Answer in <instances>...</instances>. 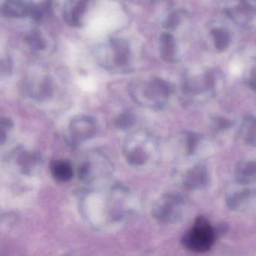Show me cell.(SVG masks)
<instances>
[{
  "label": "cell",
  "mask_w": 256,
  "mask_h": 256,
  "mask_svg": "<svg viewBox=\"0 0 256 256\" xmlns=\"http://www.w3.org/2000/svg\"><path fill=\"white\" fill-rule=\"evenodd\" d=\"M124 17L116 3L104 2L90 20L86 32L98 37L114 31L122 25Z\"/></svg>",
  "instance_id": "cell-1"
},
{
  "label": "cell",
  "mask_w": 256,
  "mask_h": 256,
  "mask_svg": "<svg viewBox=\"0 0 256 256\" xmlns=\"http://www.w3.org/2000/svg\"><path fill=\"white\" fill-rule=\"evenodd\" d=\"M216 237L214 228L207 218L200 216L182 237V244L189 250L204 252L210 250Z\"/></svg>",
  "instance_id": "cell-2"
},
{
  "label": "cell",
  "mask_w": 256,
  "mask_h": 256,
  "mask_svg": "<svg viewBox=\"0 0 256 256\" xmlns=\"http://www.w3.org/2000/svg\"><path fill=\"white\" fill-rule=\"evenodd\" d=\"M184 201L178 194L167 193L158 198L154 204L152 213L164 223L177 222L183 213Z\"/></svg>",
  "instance_id": "cell-3"
},
{
  "label": "cell",
  "mask_w": 256,
  "mask_h": 256,
  "mask_svg": "<svg viewBox=\"0 0 256 256\" xmlns=\"http://www.w3.org/2000/svg\"><path fill=\"white\" fill-rule=\"evenodd\" d=\"M149 140L147 135L134 134L128 138L124 144V152L126 159L135 166L143 165L149 159Z\"/></svg>",
  "instance_id": "cell-4"
},
{
  "label": "cell",
  "mask_w": 256,
  "mask_h": 256,
  "mask_svg": "<svg viewBox=\"0 0 256 256\" xmlns=\"http://www.w3.org/2000/svg\"><path fill=\"white\" fill-rule=\"evenodd\" d=\"M96 132V123L92 117L81 116L74 119L68 128V135L72 144H79L88 141Z\"/></svg>",
  "instance_id": "cell-5"
},
{
  "label": "cell",
  "mask_w": 256,
  "mask_h": 256,
  "mask_svg": "<svg viewBox=\"0 0 256 256\" xmlns=\"http://www.w3.org/2000/svg\"><path fill=\"white\" fill-rule=\"evenodd\" d=\"M31 0H7L0 8V15L6 18H21L31 15Z\"/></svg>",
  "instance_id": "cell-6"
},
{
  "label": "cell",
  "mask_w": 256,
  "mask_h": 256,
  "mask_svg": "<svg viewBox=\"0 0 256 256\" xmlns=\"http://www.w3.org/2000/svg\"><path fill=\"white\" fill-rule=\"evenodd\" d=\"M209 182V174L204 165L194 166L186 172L184 177V185L190 190H198L207 186Z\"/></svg>",
  "instance_id": "cell-7"
},
{
  "label": "cell",
  "mask_w": 256,
  "mask_h": 256,
  "mask_svg": "<svg viewBox=\"0 0 256 256\" xmlns=\"http://www.w3.org/2000/svg\"><path fill=\"white\" fill-rule=\"evenodd\" d=\"M236 180L238 183L243 186L256 183V161L244 160L239 162L236 168Z\"/></svg>",
  "instance_id": "cell-8"
},
{
  "label": "cell",
  "mask_w": 256,
  "mask_h": 256,
  "mask_svg": "<svg viewBox=\"0 0 256 256\" xmlns=\"http://www.w3.org/2000/svg\"><path fill=\"white\" fill-rule=\"evenodd\" d=\"M254 191L244 189L230 194L226 198V205L232 210H242L246 208L254 197Z\"/></svg>",
  "instance_id": "cell-9"
},
{
  "label": "cell",
  "mask_w": 256,
  "mask_h": 256,
  "mask_svg": "<svg viewBox=\"0 0 256 256\" xmlns=\"http://www.w3.org/2000/svg\"><path fill=\"white\" fill-rule=\"evenodd\" d=\"M240 135L245 143L256 147V117L246 115L240 127Z\"/></svg>",
  "instance_id": "cell-10"
},
{
  "label": "cell",
  "mask_w": 256,
  "mask_h": 256,
  "mask_svg": "<svg viewBox=\"0 0 256 256\" xmlns=\"http://www.w3.org/2000/svg\"><path fill=\"white\" fill-rule=\"evenodd\" d=\"M52 175L58 181L68 182L73 178L74 170L69 162L56 161L51 166Z\"/></svg>",
  "instance_id": "cell-11"
},
{
  "label": "cell",
  "mask_w": 256,
  "mask_h": 256,
  "mask_svg": "<svg viewBox=\"0 0 256 256\" xmlns=\"http://www.w3.org/2000/svg\"><path fill=\"white\" fill-rule=\"evenodd\" d=\"M215 44L220 51H225L230 43V36L225 29H218L214 31Z\"/></svg>",
  "instance_id": "cell-12"
},
{
  "label": "cell",
  "mask_w": 256,
  "mask_h": 256,
  "mask_svg": "<svg viewBox=\"0 0 256 256\" xmlns=\"http://www.w3.org/2000/svg\"><path fill=\"white\" fill-rule=\"evenodd\" d=\"M135 123V116L131 114H122L116 121V125L122 129H129Z\"/></svg>",
  "instance_id": "cell-13"
},
{
  "label": "cell",
  "mask_w": 256,
  "mask_h": 256,
  "mask_svg": "<svg viewBox=\"0 0 256 256\" xmlns=\"http://www.w3.org/2000/svg\"><path fill=\"white\" fill-rule=\"evenodd\" d=\"M213 125L215 129L224 130V129H230L233 125V121L231 120H228V119L219 117V118L215 119Z\"/></svg>",
  "instance_id": "cell-14"
},
{
  "label": "cell",
  "mask_w": 256,
  "mask_h": 256,
  "mask_svg": "<svg viewBox=\"0 0 256 256\" xmlns=\"http://www.w3.org/2000/svg\"><path fill=\"white\" fill-rule=\"evenodd\" d=\"M28 43L32 48H34V49H40L42 48V41L39 39L38 36L36 34H31L28 38Z\"/></svg>",
  "instance_id": "cell-15"
},
{
  "label": "cell",
  "mask_w": 256,
  "mask_h": 256,
  "mask_svg": "<svg viewBox=\"0 0 256 256\" xmlns=\"http://www.w3.org/2000/svg\"><path fill=\"white\" fill-rule=\"evenodd\" d=\"M6 140V133L2 129V125H0V142H2Z\"/></svg>",
  "instance_id": "cell-16"
}]
</instances>
